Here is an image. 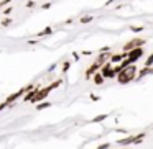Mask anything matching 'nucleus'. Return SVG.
I'll use <instances>...</instances> for the list:
<instances>
[{"label":"nucleus","mask_w":153,"mask_h":149,"mask_svg":"<svg viewBox=\"0 0 153 149\" xmlns=\"http://www.w3.org/2000/svg\"><path fill=\"white\" fill-rule=\"evenodd\" d=\"M133 139H135V138H127V139H122V141H119V144H132Z\"/></svg>","instance_id":"9d476101"},{"label":"nucleus","mask_w":153,"mask_h":149,"mask_svg":"<svg viewBox=\"0 0 153 149\" xmlns=\"http://www.w3.org/2000/svg\"><path fill=\"white\" fill-rule=\"evenodd\" d=\"M50 33H51V28H46V30H43L40 33V36H45V34H50Z\"/></svg>","instance_id":"2eb2a0df"},{"label":"nucleus","mask_w":153,"mask_h":149,"mask_svg":"<svg viewBox=\"0 0 153 149\" xmlns=\"http://www.w3.org/2000/svg\"><path fill=\"white\" fill-rule=\"evenodd\" d=\"M107 59H109V54H100V56H99V59H97V61H96V62H97V64H99V66H102V64H104V62H105V61H107Z\"/></svg>","instance_id":"0eeeda50"},{"label":"nucleus","mask_w":153,"mask_h":149,"mask_svg":"<svg viewBox=\"0 0 153 149\" xmlns=\"http://www.w3.org/2000/svg\"><path fill=\"white\" fill-rule=\"evenodd\" d=\"M99 67H100V66H99V64H97V62L94 64V66H91V69L87 70V76H91V74H94V72H96L97 69H99Z\"/></svg>","instance_id":"1a4fd4ad"},{"label":"nucleus","mask_w":153,"mask_h":149,"mask_svg":"<svg viewBox=\"0 0 153 149\" xmlns=\"http://www.w3.org/2000/svg\"><path fill=\"white\" fill-rule=\"evenodd\" d=\"M142 56H143V49H142V48H135V49L128 51V54H127V59L130 61V64H133L137 59H140Z\"/></svg>","instance_id":"f03ea898"},{"label":"nucleus","mask_w":153,"mask_h":149,"mask_svg":"<svg viewBox=\"0 0 153 149\" xmlns=\"http://www.w3.org/2000/svg\"><path fill=\"white\" fill-rule=\"evenodd\" d=\"M135 74H137V66L130 64V66L123 67V69L119 72V82H120V84H127V82H130V80H132L133 77H135Z\"/></svg>","instance_id":"f257e3e1"},{"label":"nucleus","mask_w":153,"mask_h":149,"mask_svg":"<svg viewBox=\"0 0 153 149\" xmlns=\"http://www.w3.org/2000/svg\"><path fill=\"white\" fill-rule=\"evenodd\" d=\"M125 57H127L125 53L123 54H114V56H110V61H112V62H120V61L125 59Z\"/></svg>","instance_id":"39448f33"},{"label":"nucleus","mask_w":153,"mask_h":149,"mask_svg":"<svg viewBox=\"0 0 153 149\" xmlns=\"http://www.w3.org/2000/svg\"><path fill=\"white\" fill-rule=\"evenodd\" d=\"M102 76L104 77H112V76H115V72H114V70H110L109 64H105V66L102 67Z\"/></svg>","instance_id":"20e7f679"},{"label":"nucleus","mask_w":153,"mask_h":149,"mask_svg":"<svg viewBox=\"0 0 153 149\" xmlns=\"http://www.w3.org/2000/svg\"><path fill=\"white\" fill-rule=\"evenodd\" d=\"M148 74H153V69H152V67H145V69H142V72L138 74V79H142V77L148 76Z\"/></svg>","instance_id":"423d86ee"},{"label":"nucleus","mask_w":153,"mask_h":149,"mask_svg":"<svg viewBox=\"0 0 153 149\" xmlns=\"http://www.w3.org/2000/svg\"><path fill=\"white\" fill-rule=\"evenodd\" d=\"M46 106H50V103H48V102L40 103V105H38V110H43V108H46Z\"/></svg>","instance_id":"ddd939ff"},{"label":"nucleus","mask_w":153,"mask_h":149,"mask_svg":"<svg viewBox=\"0 0 153 149\" xmlns=\"http://www.w3.org/2000/svg\"><path fill=\"white\" fill-rule=\"evenodd\" d=\"M105 116H107V115H100V116H96V118H94L92 121H102V120L105 118Z\"/></svg>","instance_id":"dca6fc26"},{"label":"nucleus","mask_w":153,"mask_h":149,"mask_svg":"<svg viewBox=\"0 0 153 149\" xmlns=\"http://www.w3.org/2000/svg\"><path fill=\"white\" fill-rule=\"evenodd\" d=\"M143 44H145V40H132L130 43H127L125 46H123V51L125 53H128V51H132V49H135V48H142Z\"/></svg>","instance_id":"7ed1b4c3"},{"label":"nucleus","mask_w":153,"mask_h":149,"mask_svg":"<svg viewBox=\"0 0 153 149\" xmlns=\"http://www.w3.org/2000/svg\"><path fill=\"white\" fill-rule=\"evenodd\" d=\"M81 21H82V23H89V21H92V15H89V17H82Z\"/></svg>","instance_id":"9b49d317"},{"label":"nucleus","mask_w":153,"mask_h":149,"mask_svg":"<svg viewBox=\"0 0 153 149\" xmlns=\"http://www.w3.org/2000/svg\"><path fill=\"white\" fill-rule=\"evenodd\" d=\"M153 64V54L152 56H148V59H146V67H150Z\"/></svg>","instance_id":"f8f14e48"},{"label":"nucleus","mask_w":153,"mask_h":149,"mask_svg":"<svg viewBox=\"0 0 153 149\" xmlns=\"http://www.w3.org/2000/svg\"><path fill=\"white\" fill-rule=\"evenodd\" d=\"M69 69V62H64V67H63V70H68Z\"/></svg>","instance_id":"f3484780"},{"label":"nucleus","mask_w":153,"mask_h":149,"mask_svg":"<svg viewBox=\"0 0 153 149\" xmlns=\"http://www.w3.org/2000/svg\"><path fill=\"white\" fill-rule=\"evenodd\" d=\"M94 82H96V84H102L104 82V76H102V74H96V76H94Z\"/></svg>","instance_id":"6e6552de"},{"label":"nucleus","mask_w":153,"mask_h":149,"mask_svg":"<svg viewBox=\"0 0 153 149\" xmlns=\"http://www.w3.org/2000/svg\"><path fill=\"white\" fill-rule=\"evenodd\" d=\"M130 30H132L133 33H138V31H142L143 28H142V26H132V28H130Z\"/></svg>","instance_id":"4468645a"}]
</instances>
